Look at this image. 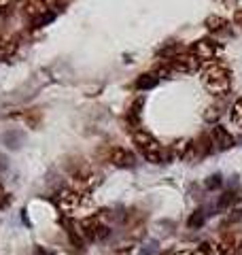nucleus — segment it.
<instances>
[{
  "instance_id": "nucleus-11",
  "label": "nucleus",
  "mask_w": 242,
  "mask_h": 255,
  "mask_svg": "<svg viewBox=\"0 0 242 255\" xmlns=\"http://www.w3.org/2000/svg\"><path fill=\"white\" fill-rule=\"evenodd\" d=\"M109 159H111V164L119 166V168H130V166L136 164L134 153L130 149H125V147H113L109 151Z\"/></svg>"
},
{
  "instance_id": "nucleus-24",
  "label": "nucleus",
  "mask_w": 242,
  "mask_h": 255,
  "mask_svg": "<svg viewBox=\"0 0 242 255\" xmlns=\"http://www.w3.org/2000/svg\"><path fill=\"white\" fill-rule=\"evenodd\" d=\"M219 183H221V177H211V181L206 183V187H208V189H213V187H219Z\"/></svg>"
},
{
  "instance_id": "nucleus-4",
  "label": "nucleus",
  "mask_w": 242,
  "mask_h": 255,
  "mask_svg": "<svg viewBox=\"0 0 242 255\" xmlns=\"http://www.w3.org/2000/svg\"><path fill=\"white\" fill-rule=\"evenodd\" d=\"M202 66V62L196 58V55H191V53H181V55H176L174 60H170L166 64L164 68L159 70L157 75H174V77H179V75H193V73H198Z\"/></svg>"
},
{
  "instance_id": "nucleus-2",
  "label": "nucleus",
  "mask_w": 242,
  "mask_h": 255,
  "mask_svg": "<svg viewBox=\"0 0 242 255\" xmlns=\"http://www.w3.org/2000/svg\"><path fill=\"white\" fill-rule=\"evenodd\" d=\"M55 204H58L60 213H64L66 217H72L81 211L92 209V196L90 191H81V189H62L55 196Z\"/></svg>"
},
{
  "instance_id": "nucleus-26",
  "label": "nucleus",
  "mask_w": 242,
  "mask_h": 255,
  "mask_svg": "<svg viewBox=\"0 0 242 255\" xmlns=\"http://www.w3.org/2000/svg\"><path fill=\"white\" fill-rule=\"evenodd\" d=\"M223 2H225V4H228V6H236V4L240 2V0H223Z\"/></svg>"
},
{
  "instance_id": "nucleus-23",
  "label": "nucleus",
  "mask_w": 242,
  "mask_h": 255,
  "mask_svg": "<svg viewBox=\"0 0 242 255\" xmlns=\"http://www.w3.org/2000/svg\"><path fill=\"white\" fill-rule=\"evenodd\" d=\"M234 23L242 28V9H236V11H234Z\"/></svg>"
},
{
  "instance_id": "nucleus-22",
  "label": "nucleus",
  "mask_w": 242,
  "mask_h": 255,
  "mask_svg": "<svg viewBox=\"0 0 242 255\" xmlns=\"http://www.w3.org/2000/svg\"><path fill=\"white\" fill-rule=\"evenodd\" d=\"M6 204H9V196L4 194V187L0 185V209H2V206H6Z\"/></svg>"
},
{
  "instance_id": "nucleus-18",
  "label": "nucleus",
  "mask_w": 242,
  "mask_h": 255,
  "mask_svg": "<svg viewBox=\"0 0 242 255\" xmlns=\"http://www.w3.org/2000/svg\"><path fill=\"white\" fill-rule=\"evenodd\" d=\"M155 83H157V73H144L138 77L136 87H138V90H149V87H153Z\"/></svg>"
},
{
  "instance_id": "nucleus-15",
  "label": "nucleus",
  "mask_w": 242,
  "mask_h": 255,
  "mask_svg": "<svg viewBox=\"0 0 242 255\" xmlns=\"http://www.w3.org/2000/svg\"><path fill=\"white\" fill-rule=\"evenodd\" d=\"M204 26H206L208 32H213V34H221V32L228 30L230 21L225 17H221V15H208V17L204 19Z\"/></svg>"
},
{
  "instance_id": "nucleus-3",
  "label": "nucleus",
  "mask_w": 242,
  "mask_h": 255,
  "mask_svg": "<svg viewBox=\"0 0 242 255\" xmlns=\"http://www.w3.org/2000/svg\"><path fill=\"white\" fill-rule=\"evenodd\" d=\"M132 140L134 145L138 147V151L144 155V159L151 164H161V159H164V149H161L159 140L153 136L151 132L147 130H134L132 132Z\"/></svg>"
},
{
  "instance_id": "nucleus-12",
  "label": "nucleus",
  "mask_w": 242,
  "mask_h": 255,
  "mask_svg": "<svg viewBox=\"0 0 242 255\" xmlns=\"http://www.w3.org/2000/svg\"><path fill=\"white\" fill-rule=\"evenodd\" d=\"M172 153L176 159H191L193 155L198 153L196 149V142H193L191 138H179L172 142Z\"/></svg>"
},
{
  "instance_id": "nucleus-21",
  "label": "nucleus",
  "mask_w": 242,
  "mask_h": 255,
  "mask_svg": "<svg viewBox=\"0 0 242 255\" xmlns=\"http://www.w3.org/2000/svg\"><path fill=\"white\" fill-rule=\"evenodd\" d=\"M15 0H0V15H9L13 11Z\"/></svg>"
},
{
  "instance_id": "nucleus-16",
  "label": "nucleus",
  "mask_w": 242,
  "mask_h": 255,
  "mask_svg": "<svg viewBox=\"0 0 242 255\" xmlns=\"http://www.w3.org/2000/svg\"><path fill=\"white\" fill-rule=\"evenodd\" d=\"M240 198H242V191H225V194L219 198V204H217V209H219V211L230 209V206L236 204V200H240Z\"/></svg>"
},
{
  "instance_id": "nucleus-25",
  "label": "nucleus",
  "mask_w": 242,
  "mask_h": 255,
  "mask_svg": "<svg viewBox=\"0 0 242 255\" xmlns=\"http://www.w3.org/2000/svg\"><path fill=\"white\" fill-rule=\"evenodd\" d=\"M172 255H196L193 251H187V249H183V251H176V253H172Z\"/></svg>"
},
{
  "instance_id": "nucleus-13",
  "label": "nucleus",
  "mask_w": 242,
  "mask_h": 255,
  "mask_svg": "<svg viewBox=\"0 0 242 255\" xmlns=\"http://www.w3.org/2000/svg\"><path fill=\"white\" fill-rule=\"evenodd\" d=\"M17 49H19V41L11 34H0V60L9 62L11 58L17 55Z\"/></svg>"
},
{
  "instance_id": "nucleus-20",
  "label": "nucleus",
  "mask_w": 242,
  "mask_h": 255,
  "mask_svg": "<svg viewBox=\"0 0 242 255\" xmlns=\"http://www.w3.org/2000/svg\"><path fill=\"white\" fill-rule=\"evenodd\" d=\"M202 226H204V213L196 211V213L191 215V219H189V228L196 230V228H202Z\"/></svg>"
},
{
  "instance_id": "nucleus-1",
  "label": "nucleus",
  "mask_w": 242,
  "mask_h": 255,
  "mask_svg": "<svg viewBox=\"0 0 242 255\" xmlns=\"http://www.w3.org/2000/svg\"><path fill=\"white\" fill-rule=\"evenodd\" d=\"M200 81L213 96H225L232 87V70L221 62H208L200 68Z\"/></svg>"
},
{
  "instance_id": "nucleus-17",
  "label": "nucleus",
  "mask_w": 242,
  "mask_h": 255,
  "mask_svg": "<svg viewBox=\"0 0 242 255\" xmlns=\"http://www.w3.org/2000/svg\"><path fill=\"white\" fill-rule=\"evenodd\" d=\"M230 122L236 126V128H242V98H238L236 102L232 105V111H230Z\"/></svg>"
},
{
  "instance_id": "nucleus-9",
  "label": "nucleus",
  "mask_w": 242,
  "mask_h": 255,
  "mask_svg": "<svg viewBox=\"0 0 242 255\" xmlns=\"http://www.w3.org/2000/svg\"><path fill=\"white\" fill-rule=\"evenodd\" d=\"M211 142H213V149H219V151H228L236 145V140H234L232 132L228 128H223L219 124H215V128L211 130Z\"/></svg>"
},
{
  "instance_id": "nucleus-19",
  "label": "nucleus",
  "mask_w": 242,
  "mask_h": 255,
  "mask_svg": "<svg viewBox=\"0 0 242 255\" xmlns=\"http://www.w3.org/2000/svg\"><path fill=\"white\" fill-rule=\"evenodd\" d=\"M202 117H204V122L215 124L217 119L221 117V111L217 109V107H206V109H204V113H202Z\"/></svg>"
},
{
  "instance_id": "nucleus-7",
  "label": "nucleus",
  "mask_w": 242,
  "mask_h": 255,
  "mask_svg": "<svg viewBox=\"0 0 242 255\" xmlns=\"http://www.w3.org/2000/svg\"><path fill=\"white\" fill-rule=\"evenodd\" d=\"M81 228H83L87 241H96V243L104 241V238L111 234L109 226L104 223V219L100 217V215H92V217L83 219V221H81Z\"/></svg>"
},
{
  "instance_id": "nucleus-10",
  "label": "nucleus",
  "mask_w": 242,
  "mask_h": 255,
  "mask_svg": "<svg viewBox=\"0 0 242 255\" xmlns=\"http://www.w3.org/2000/svg\"><path fill=\"white\" fill-rule=\"evenodd\" d=\"M236 247L230 245L228 241H219V243H213V241H206L200 245V253L202 255H236Z\"/></svg>"
},
{
  "instance_id": "nucleus-8",
  "label": "nucleus",
  "mask_w": 242,
  "mask_h": 255,
  "mask_svg": "<svg viewBox=\"0 0 242 255\" xmlns=\"http://www.w3.org/2000/svg\"><path fill=\"white\" fill-rule=\"evenodd\" d=\"M72 181L77 183V189H81V191H92L100 183L98 174H96V170L90 164H79L77 168L72 170Z\"/></svg>"
},
{
  "instance_id": "nucleus-6",
  "label": "nucleus",
  "mask_w": 242,
  "mask_h": 255,
  "mask_svg": "<svg viewBox=\"0 0 242 255\" xmlns=\"http://www.w3.org/2000/svg\"><path fill=\"white\" fill-rule=\"evenodd\" d=\"M21 13L38 28L43 21H49L53 15L49 13L47 0H21Z\"/></svg>"
},
{
  "instance_id": "nucleus-5",
  "label": "nucleus",
  "mask_w": 242,
  "mask_h": 255,
  "mask_svg": "<svg viewBox=\"0 0 242 255\" xmlns=\"http://www.w3.org/2000/svg\"><path fill=\"white\" fill-rule=\"evenodd\" d=\"M221 51H223V47H221V43H217L215 38H200V41L191 43V47H189V53L196 55L200 62H217Z\"/></svg>"
},
{
  "instance_id": "nucleus-27",
  "label": "nucleus",
  "mask_w": 242,
  "mask_h": 255,
  "mask_svg": "<svg viewBox=\"0 0 242 255\" xmlns=\"http://www.w3.org/2000/svg\"><path fill=\"white\" fill-rule=\"evenodd\" d=\"M36 255H51V253H49V251H43V249H38V251H36Z\"/></svg>"
},
{
  "instance_id": "nucleus-14",
  "label": "nucleus",
  "mask_w": 242,
  "mask_h": 255,
  "mask_svg": "<svg viewBox=\"0 0 242 255\" xmlns=\"http://www.w3.org/2000/svg\"><path fill=\"white\" fill-rule=\"evenodd\" d=\"M144 213L140 211H132V213H127V217H125V226H127V232H130L132 236H140L142 234V230H144Z\"/></svg>"
}]
</instances>
